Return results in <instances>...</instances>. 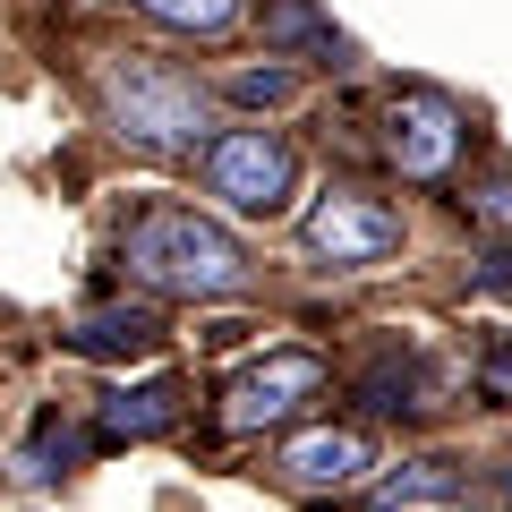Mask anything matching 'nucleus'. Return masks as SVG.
<instances>
[{"label":"nucleus","mask_w":512,"mask_h":512,"mask_svg":"<svg viewBox=\"0 0 512 512\" xmlns=\"http://www.w3.org/2000/svg\"><path fill=\"white\" fill-rule=\"evenodd\" d=\"M265 35H274V43H291V52H325L333 69L350 60V43L333 35L325 18H316V0H265Z\"/></svg>","instance_id":"obj_12"},{"label":"nucleus","mask_w":512,"mask_h":512,"mask_svg":"<svg viewBox=\"0 0 512 512\" xmlns=\"http://www.w3.org/2000/svg\"><path fill=\"white\" fill-rule=\"evenodd\" d=\"M478 384H487V393H512V350H504V359H487V367H478Z\"/></svg>","instance_id":"obj_17"},{"label":"nucleus","mask_w":512,"mask_h":512,"mask_svg":"<svg viewBox=\"0 0 512 512\" xmlns=\"http://www.w3.org/2000/svg\"><path fill=\"white\" fill-rule=\"evenodd\" d=\"M205 188H214L231 214H265L274 222L282 205H291L299 188V154L282 146L274 128H222V137H205Z\"/></svg>","instance_id":"obj_3"},{"label":"nucleus","mask_w":512,"mask_h":512,"mask_svg":"<svg viewBox=\"0 0 512 512\" xmlns=\"http://www.w3.org/2000/svg\"><path fill=\"white\" fill-rule=\"evenodd\" d=\"M367 512H461V470L436 461V453L393 461V470L367 487Z\"/></svg>","instance_id":"obj_9"},{"label":"nucleus","mask_w":512,"mask_h":512,"mask_svg":"<svg viewBox=\"0 0 512 512\" xmlns=\"http://www.w3.org/2000/svg\"><path fill=\"white\" fill-rule=\"evenodd\" d=\"M163 342V316L137 299V308H94L86 325L69 333V350L77 359H146V350Z\"/></svg>","instance_id":"obj_11"},{"label":"nucleus","mask_w":512,"mask_h":512,"mask_svg":"<svg viewBox=\"0 0 512 512\" xmlns=\"http://www.w3.org/2000/svg\"><path fill=\"white\" fill-rule=\"evenodd\" d=\"M94 94H103V120L137 154H154V163H197L205 137H214L205 86L180 77L171 60H154V52H103L94 60Z\"/></svg>","instance_id":"obj_1"},{"label":"nucleus","mask_w":512,"mask_h":512,"mask_svg":"<svg viewBox=\"0 0 512 512\" xmlns=\"http://www.w3.org/2000/svg\"><path fill=\"white\" fill-rule=\"evenodd\" d=\"M359 470H367V436H359V427H308V436L282 444V478L308 487V495L359 487Z\"/></svg>","instance_id":"obj_7"},{"label":"nucleus","mask_w":512,"mask_h":512,"mask_svg":"<svg viewBox=\"0 0 512 512\" xmlns=\"http://www.w3.org/2000/svg\"><path fill=\"white\" fill-rule=\"evenodd\" d=\"M120 265L146 291L163 299H239L248 291V248H239L222 222L188 214V205H146V214L120 231Z\"/></svg>","instance_id":"obj_2"},{"label":"nucleus","mask_w":512,"mask_h":512,"mask_svg":"<svg viewBox=\"0 0 512 512\" xmlns=\"http://www.w3.org/2000/svg\"><path fill=\"white\" fill-rule=\"evenodd\" d=\"M291 94H299L291 60H265V69H239L231 77V103H265V111H274V103H291Z\"/></svg>","instance_id":"obj_14"},{"label":"nucleus","mask_w":512,"mask_h":512,"mask_svg":"<svg viewBox=\"0 0 512 512\" xmlns=\"http://www.w3.org/2000/svg\"><path fill=\"white\" fill-rule=\"evenodd\" d=\"M461 111L444 103V94L427 86H402L393 103H384V146H393V163H402V180H444V171L461 163Z\"/></svg>","instance_id":"obj_4"},{"label":"nucleus","mask_w":512,"mask_h":512,"mask_svg":"<svg viewBox=\"0 0 512 512\" xmlns=\"http://www.w3.org/2000/svg\"><path fill=\"white\" fill-rule=\"evenodd\" d=\"M316 384H325V359H316V350H274L265 367H248V376L231 384L222 427H231V436H265V427H282L299 402H308Z\"/></svg>","instance_id":"obj_6"},{"label":"nucleus","mask_w":512,"mask_h":512,"mask_svg":"<svg viewBox=\"0 0 512 512\" xmlns=\"http://www.w3.org/2000/svg\"><path fill=\"white\" fill-rule=\"evenodd\" d=\"M470 214L487 222V231H512V180H495V188H478V197H470Z\"/></svg>","instance_id":"obj_15"},{"label":"nucleus","mask_w":512,"mask_h":512,"mask_svg":"<svg viewBox=\"0 0 512 512\" xmlns=\"http://www.w3.org/2000/svg\"><path fill=\"white\" fill-rule=\"evenodd\" d=\"M299 239H308V256H325V265H384V256L402 248V214L376 205V197L333 188V197H316V214L299 222Z\"/></svg>","instance_id":"obj_5"},{"label":"nucleus","mask_w":512,"mask_h":512,"mask_svg":"<svg viewBox=\"0 0 512 512\" xmlns=\"http://www.w3.org/2000/svg\"><path fill=\"white\" fill-rule=\"evenodd\" d=\"M137 9L154 26H171V35H231L248 0H137Z\"/></svg>","instance_id":"obj_13"},{"label":"nucleus","mask_w":512,"mask_h":512,"mask_svg":"<svg viewBox=\"0 0 512 512\" xmlns=\"http://www.w3.org/2000/svg\"><path fill=\"white\" fill-rule=\"evenodd\" d=\"M453 384V367L444 359H419V350H384L376 367H359V402L367 410H436V393Z\"/></svg>","instance_id":"obj_8"},{"label":"nucleus","mask_w":512,"mask_h":512,"mask_svg":"<svg viewBox=\"0 0 512 512\" xmlns=\"http://www.w3.org/2000/svg\"><path fill=\"white\" fill-rule=\"evenodd\" d=\"M478 291H512V248H487V265H478Z\"/></svg>","instance_id":"obj_16"},{"label":"nucleus","mask_w":512,"mask_h":512,"mask_svg":"<svg viewBox=\"0 0 512 512\" xmlns=\"http://www.w3.org/2000/svg\"><path fill=\"white\" fill-rule=\"evenodd\" d=\"M180 384L171 376H154V384H120L103 402V436L111 444H146V436H163V427H180Z\"/></svg>","instance_id":"obj_10"}]
</instances>
